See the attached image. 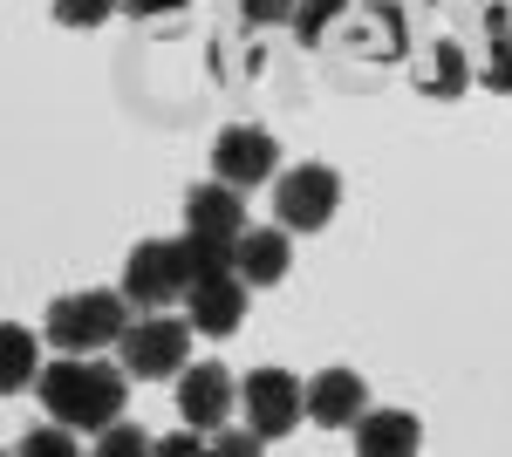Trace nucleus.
Wrapping results in <instances>:
<instances>
[{"label":"nucleus","mask_w":512,"mask_h":457,"mask_svg":"<svg viewBox=\"0 0 512 457\" xmlns=\"http://www.w3.org/2000/svg\"><path fill=\"white\" fill-rule=\"evenodd\" d=\"M424 444V423L410 410H362L355 417V451L362 457H410Z\"/></svg>","instance_id":"obj_13"},{"label":"nucleus","mask_w":512,"mask_h":457,"mask_svg":"<svg viewBox=\"0 0 512 457\" xmlns=\"http://www.w3.org/2000/svg\"><path fill=\"white\" fill-rule=\"evenodd\" d=\"M239 403H246V423L274 444V437H287L294 423L308 417V382H294L287 369H253L239 382Z\"/></svg>","instance_id":"obj_7"},{"label":"nucleus","mask_w":512,"mask_h":457,"mask_svg":"<svg viewBox=\"0 0 512 457\" xmlns=\"http://www.w3.org/2000/svg\"><path fill=\"white\" fill-rule=\"evenodd\" d=\"M69 451H76V437H69V423H55V417L21 437V457H69Z\"/></svg>","instance_id":"obj_21"},{"label":"nucleus","mask_w":512,"mask_h":457,"mask_svg":"<svg viewBox=\"0 0 512 457\" xmlns=\"http://www.w3.org/2000/svg\"><path fill=\"white\" fill-rule=\"evenodd\" d=\"M185 226H192V232H226V239H239V232H246V191L226 185V178L192 185V191H185Z\"/></svg>","instance_id":"obj_12"},{"label":"nucleus","mask_w":512,"mask_h":457,"mask_svg":"<svg viewBox=\"0 0 512 457\" xmlns=\"http://www.w3.org/2000/svg\"><path fill=\"white\" fill-rule=\"evenodd\" d=\"M287 226H246L239 232V280L246 287H274L287 280Z\"/></svg>","instance_id":"obj_14"},{"label":"nucleus","mask_w":512,"mask_h":457,"mask_svg":"<svg viewBox=\"0 0 512 457\" xmlns=\"http://www.w3.org/2000/svg\"><path fill=\"white\" fill-rule=\"evenodd\" d=\"M41 410L69 430H103V423L123 417V396H130V369H110V362H89V355H69L55 369H41Z\"/></svg>","instance_id":"obj_1"},{"label":"nucleus","mask_w":512,"mask_h":457,"mask_svg":"<svg viewBox=\"0 0 512 457\" xmlns=\"http://www.w3.org/2000/svg\"><path fill=\"white\" fill-rule=\"evenodd\" d=\"M185 260H192V280H212V273H239V239L226 232H192L185 226Z\"/></svg>","instance_id":"obj_16"},{"label":"nucleus","mask_w":512,"mask_h":457,"mask_svg":"<svg viewBox=\"0 0 512 457\" xmlns=\"http://www.w3.org/2000/svg\"><path fill=\"white\" fill-rule=\"evenodd\" d=\"M410 7H431V0H410Z\"/></svg>","instance_id":"obj_25"},{"label":"nucleus","mask_w":512,"mask_h":457,"mask_svg":"<svg viewBox=\"0 0 512 457\" xmlns=\"http://www.w3.org/2000/svg\"><path fill=\"white\" fill-rule=\"evenodd\" d=\"M246 280L239 273H212V280H192L185 287V314H192V335H239V321H246Z\"/></svg>","instance_id":"obj_10"},{"label":"nucleus","mask_w":512,"mask_h":457,"mask_svg":"<svg viewBox=\"0 0 512 457\" xmlns=\"http://www.w3.org/2000/svg\"><path fill=\"white\" fill-rule=\"evenodd\" d=\"M233 7H239L246 28H280V21L294 28V7H301V0H233Z\"/></svg>","instance_id":"obj_22"},{"label":"nucleus","mask_w":512,"mask_h":457,"mask_svg":"<svg viewBox=\"0 0 512 457\" xmlns=\"http://www.w3.org/2000/svg\"><path fill=\"white\" fill-rule=\"evenodd\" d=\"M110 14H123V0H55V21L62 28H103Z\"/></svg>","instance_id":"obj_19"},{"label":"nucleus","mask_w":512,"mask_h":457,"mask_svg":"<svg viewBox=\"0 0 512 457\" xmlns=\"http://www.w3.org/2000/svg\"><path fill=\"white\" fill-rule=\"evenodd\" d=\"M123 301L144 307V314H164V307L178 301L185 287H192V260H185V246L178 239H144L130 260H123Z\"/></svg>","instance_id":"obj_3"},{"label":"nucleus","mask_w":512,"mask_h":457,"mask_svg":"<svg viewBox=\"0 0 512 457\" xmlns=\"http://www.w3.org/2000/svg\"><path fill=\"white\" fill-rule=\"evenodd\" d=\"M205 451H219V457H260V451H267V437H260L253 423H246V430H226V423H219V437H212Z\"/></svg>","instance_id":"obj_23"},{"label":"nucleus","mask_w":512,"mask_h":457,"mask_svg":"<svg viewBox=\"0 0 512 457\" xmlns=\"http://www.w3.org/2000/svg\"><path fill=\"white\" fill-rule=\"evenodd\" d=\"M410 82L431 96V103H451L472 89V55H465V35L458 28H431V35L410 48Z\"/></svg>","instance_id":"obj_8"},{"label":"nucleus","mask_w":512,"mask_h":457,"mask_svg":"<svg viewBox=\"0 0 512 457\" xmlns=\"http://www.w3.org/2000/svg\"><path fill=\"white\" fill-rule=\"evenodd\" d=\"M123 328H130V314H123V287H82V294H62V301L48 307V321H41V335L62 348V355H96V348L123 342Z\"/></svg>","instance_id":"obj_2"},{"label":"nucleus","mask_w":512,"mask_h":457,"mask_svg":"<svg viewBox=\"0 0 512 457\" xmlns=\"http://www.w3.org/2000/svg\"><path fill=\"white\" fill-rule=\"evenodd\" d=\"M185 348H192L185 321H171V314H144V321H130V328H123L117 362H123L137 382H178V369H185Z\"/></svg>","instance_id":"obj_5"},{"label":"nucleus","mask_w":512,"mask_h":457,"mask_svg":"<svg viewBox=\"0 0 512 457\" xmlns=\"http://www.w3.org/2000/svg\"><path fill=\"white\" fill-rule=\"evenodd\" d=\"M342 205V171L335 164H294L274 178V219L294 232H321Z\"/></svg>","instance_id":"obj_4"},{"label":"nucleus","mask_w":512,"mask_h":457,"mask_svg":"<svg viewBox=\"0 0 512 457\" xmlns=\"http://www.w3.org/2000/svg\"><path fill=\"white\" fill-rule=\"evenodd\" d=\"M478 28H485V69H478V82L492 96H512V0H485Z\"/></svg>","instance_id":"obj_15"},{"label":"nucleus","mask_w":512,"mask_h":457,"mask_svg":"<svg viewBox=\"0 0 512 457\" xmlns=\"http://www.w3.org/2000/svg\"><path fill=\"white\" fill-rule=\"evenodd\" d=\"M342 14H349V0H301L294 7V41L301 48H321V41L342 28Z\"/></svg>","instance_id":"obj_18"},{"label":"nucleus","mask_w":512,"mask_h":457,"mask_svg":"<svg viewBox=\"0 0 512 457\" xmlns=\"http://www.w3.org/2000/svg\"><path fill=\"white\" fill-rule=\"evenodd\" d=\"M185 0H123V14H137V21H158V14H178Z\"/></svg>","instance_id":"obj_24"},{"label":"nucleus","mask_w":512,"mask_h":457,"mask_svg":"<svg viewBox=\"0 0 512 457\" xmlns=\"http://www.w3.org/2000/svg\"><path fill=\"white\" fill-rule=\"evenodd\" d=\"M239 403V382L219 369V362H185L178 369V423L192 430H219Z\"/></svg>","instance_id":"obj_9"},{"label":"nucleus","mask_w":512,"mask_h":457,"mask_svg":"<svg viewBox=\"0 0 512 457\" xmlns=\"http://www.w3.org/2000/svg\"><path fill=\"white\" fill-rule=\"evenodd\" d=\"M96 451L103 457H137V451H151V437H144V430H137V423H103V430H96Z\"/></svg>","instance_id":"obj_20"},{"label":"nucleus","mask_w":512,"mask_h":457,"mask_svg":"<svg viewBox=\"0 0 512 457\" xmlns=\"http://www.w3.org/2000/svg\"><path fill=\"white\" fill-rule=\"evenodd\" d=\"M362 410H369V382L355 369H321L308 382V423H321V430H355Z\"/></svg>","instance_id":"obj_11"},{"label":"nucleus","mask_w":512,"mask_h":457,"mask_svg":"<svg viewBox=\"0 0 512 457\" xmlns=\"http://www.w3.org/2000/svg\"><path fill=\"white\" fill-rule=\"evenodd\" d=\"M274 171H280V137L274 130H260V123H226V130L212 137V178L253 191V185H267Z\"/></svg>","instance_id":"obj_6"},{"label":"nucleus","mask_w":512,"mask_h":457,"mask_svg":"<svg viewBox=\"0 0 512 457\" xmlns=\"http://www.w3.org/2000/svg\"><path fill=\"white\" fill-rule=\"evenodd\" d=\"M28 382H41L35 369V335L28 328H0V396H14V389H28Z\"/></svg>","instance_id":"obj_17"}]
</instances>
